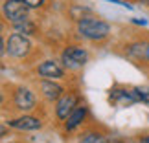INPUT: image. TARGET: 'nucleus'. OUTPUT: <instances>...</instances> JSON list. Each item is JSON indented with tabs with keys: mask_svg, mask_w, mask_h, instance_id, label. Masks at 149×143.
Returning a JSON list of instances; mask_svg holds the SVG:
<instances>
[{
	"mask_svg": "<svg viewBox=\"0 0 149 143\" xmlns=\"http://www.w3.org/2000/svg\"><path fill=\"white\" fill-rule=\"evenodd\" d=\"M77 30L83 37L90 39V41H100V39H105L111 31L107 22L98 20V19H83L79 20L77 24Z\"/></svg>",
	"mask_w": 149,
	"mask_h": 143,
	"instance_id": "1",
	"label": "nucleus"
},
{
	"mask_svg": "<svg viewBox=\"0 0 149 143\" xmlns=\"http://www.w3.org/2000/svg\"><path fill=\"white\" fill-rule=\"evenodd\" d=\"M28 9L30 8H28V4L24 0H6V4H4V15L13 24L28 19Z\"/></svg>",
	"mask_w": 149,
	"mask_h": 143,
	"instance_id": "2",
	"label": "nucleus"
},
{
	"mask_svg": "<svg viewBox=\"0 0 149 143\" xmlns=\"http://www.w3.org/2000/svg\"><path fill=\"white\" fill-rule=\"evenodd\" d=\"M87 51L83 48H77V46H70L63 51V62L68 66V68H81L85 62H87Z\"/></svg>",
	"mask_w": 149,
	"mask_h": 143,
	"instance_id": "3",
	"label": "nucleus"
},
{
	"mask_svg": "<svg viewBox=\"0 0 149 143\" xmlns=\"http://www.w3.org/2000/svg\"><path fill=\"white\" fill-rule=\"evenodd\" d=\"M109 101L116 106H131L134 103H138V94L134 90H112L109 95Z\"/></svg>",
	"mask_w": 149,
	"mask_h": 143,
	"instance_id": "4",
	"label": "nucleus"
},
{
	"mask_svg": "<svg viewBox=\"0 0 149 143\" xmlns=\"http://www.w3.org/2000/svg\"><path fill=\"white\" fill-rule=\"evenodd\" d=\"M8 50L13 57H24V55H28V51H30V42H28V39H24V35L15 33L8 41Z\"/></svg>",
	"mask_w": 149,
	"mask_h": 143,
	"instance_id": "5",
	"label": "nucleus"
},
{
	"mask_svg": "<svg viewBox=\"0 0 149 143\" xmlns=\"http://www.w3.org/2000/svg\"><path fill=\"white\" fill-rule=\"evenodd\" d=\"M76 101H77V97L74 95V94H66V95H63L59 101H57V106H55V110H57V117L59 119H68V116L74 112V106H76Z\"/></svg>",
	"mask_w": 149,
	"mask_h": 143,
	"instance_id": "6",
	"label": "nucleus"
},
{
	"mask_svg": "<svg viewBox=\"0 0 149 143\" xmlns=\"http://www.w3.org/2000/svg\"><path fill=\"white\" fill-rule=\"evenodd\" d=\"M15 105L20 110H31L35 106V97L28 88H19L15 92Z\"/></svg>",
	"mask_w": 149,
	"mask_h": 143,
	"instance_id": "7",
	"label": "nucleus"
},
{
	"mask_svg": "<svg viewBox=\"0 0 149 143\" xmlns=\"http://www.w3.org/2000/svg\"><path fill=\"white\" fill-rule=\"evenodd\" d=\"M39 73L42 77H50V79H59L63 77V68L57 64L55 61H44L39 66Z\"/></svg>",
	"mask_w": 149,
	"mask_h": 143,
	"instance_id": "8",
	"label": "nucleus"
},
{
	"mask_svg": "<svg viewBox=\"0 0 149 143\" xmlns=\"http://www.w3.org/2000/svg\"><path fill=\"white\" fill-rule=\"evenodd\" d=\"M9 125L15 127V128H20V130H37V128H41V121L35 119V117H30V116L13 119V121H9Z\"/></svg>",
	"mask_w": 149,
	"mask_h": 143,
	"instance_id": "9",
	"label": "nucleus"
},
{
	"mask_svg": "<svg viewBox=\"0 0 149 143\" xmlns=\"http://www.w3.org/2000/svg\"><path fill=\"white\" fill-rule=\"evenodd\" d=\"M85 116H87V108H76V110H74L70 116H68V121H66V130H74L77 127L79 123L83 121L85 119Z\"/></svg>",
	"mask_w": 149,
	"mask_h": 143,
	"instance_id": "10",
	"label": "nucleus"
},
{
	"mask_svg": "<svg viewBox=\"0 0 149 143\" xmlns=\"http://www.w3.org/2000/svg\"><path fill=\"white\" fill-rule=\"evenodd\" d=\"M42 92H44V97L50 101H54V99H59L61 97V92H63V88L59 86V84H54V83H50V81H44L42 83Z\"/></svg>",
	"mask_w": 149,
	"mask_h": 143,
	"instance_id": "11",
	"label": "nucleus"
},
{
	"mask_svg": "<svg viewBox=\"0 0 149 143\" xmlns=\"http://www.w3.org/2000/svg\"><path fill=\"white\" fill-rule=\"evenodd\" d=\"M15 30L19 33H26V35H31V33H35V24H31L30 20H20L15 24Z\"/></svg>",
	"mask_w": 149,
	"mask_h": 143,
	"instance_id": "12",
	"label": "nucleus"
},
{
	"mask_svg": "<svg viewBox=\"0 0 149 143\" xmlns=\"http://www.w3.org/2000/svg\"><path fill=\"white\" fill-rule=\"evenodd\" d=\"M81 143H107V140H105V136H101V134L90 132V134H87V136L83 138Z\"/></svg>",
	"mask_w": 149,
	"mask_h": 143,
	"instance_id": "13",
	"label": "nucleus"
},
{
	"mask_svg": "<svg viewBox=\"0 0 149 143\" xmlns=\"http://www.w3.org/2000/svg\"><path fill=\"white\" fill-rule=\"evenodd\" d=\"M134 92L138 94V99L144 101V103H149V92L146 88H134Z\"/></svg>",
	"mask_w": 149,
	"mask_h": 143,
	"instance_id": "14",
	"label": "nucleus"
},
{
	"mask_svg": "<svg viewBox=\"0 0 149 143\" xmlns=\"http://www.w3.org/2000/svg\"><path fill=\"white\" fill-rule=\"evenodd\" d=\"M24 2L28 4V8H39V6H42L44 0H24Z\"/></svg>",
	"mask_w": 149,
	"mask_h": 143,
	"instance_id": "15",
	"label": "nucleus"
},
{
	"mask_svg": "<svg viewBox=\"0 0 149 143\" xmlns=\"http://www.w3.org/2000/svg\"><path fill=\"white\" fill-rule=\"evenodd\" d=\"M107 2H112V4H120V6H125V4H122V2H120V0H107ZM125 8H127V6H125Z\"/></svg>",
	"mask_w": 149,
	"mask_h": 143,
	"instance_id": "16",
	"label": "nucleus"
},
{
	"mask_svg": "<svg viewBox=\"0 0 149 143\" xmlns=\"http://www.w3.org/2000/svg\"><path fill=\"white\" fill-rule=\"evenodd\" d=\"M142 143H149V136H146V138H142Z\"/></svg>",
	"mask_w": 149,
	"mask_h": 143,
	"instance_id": "17",
	"label": "nucleus"
},
{
	"mask_svg": "<svg viewBox=\"0 0 149 143\" xmlns=\"http://www.w3.org/2000/svg\"><path fill=\"white\" fill-rule=\"evenodd\" d=\"M146 55H147V59H149V44H147V48H146Z\"/></svg>",
	"mask_w": 149,
	"mask_h": 143,
	"instance_id": "18",
	"label": "nucleus"
},
{
	"mask_svg": "<svg viewBox=\"0 0 149 143\" xmlns=\"http://www.w3.org/2000/svg\"><path fill=\"white\" fill-rule=\"evenodd\" d=\"M140 2H144V4H147V6H149V0H140Z\"/></svg>",
	"mask_w": 149,
	"mask_h": 143,
	"instance_id": "19",
	"label": "nucleus"
}]
</instances>
